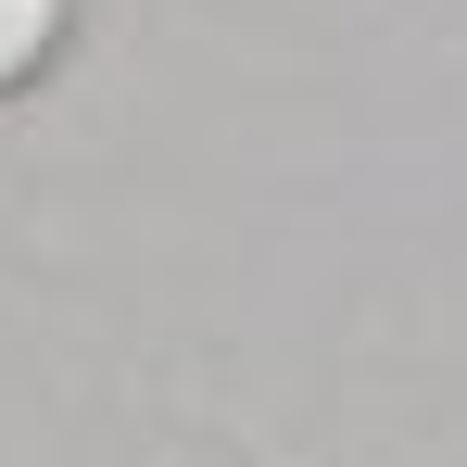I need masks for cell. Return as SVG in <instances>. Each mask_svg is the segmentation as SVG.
Listing matches in <instances>:
<instances>
[{
	"label": "cell",
	"mask_w": 467,
	"mask_h": 467,
	"mask_svg": "<svg viewBox=\"0 0 467 467\" xmlns=\"http://www.w3.org/2000/svg\"><path fill=\"white\" fill-rule=\"evenodd\" d=\"M64 13H77V0H0V101L64 51Z\"/></svg>",
	"instance_id": "cell-1"
}]
</instances>
